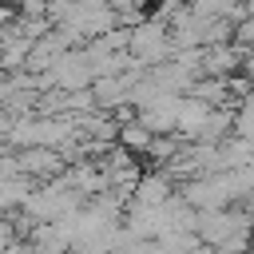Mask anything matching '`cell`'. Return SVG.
Masks as SVG:
<instances>
[{
    "label": "cell",
    "mask_w": 254,
    "mask_h": 254,
    "mask_svg": "<svg viewBox=\"0 0 254 254\" xmlns=\"http://www.w3.org/2000/svg\"><path fill=\"white\" fill-rule=\"evenodd\" d=\"M234 127H238V139H242L246 147H254V95L242 99V107H238V115H234Z\"/></svg>",
    "instance_id": "obj_1"
}]
</instances>
